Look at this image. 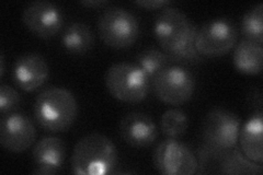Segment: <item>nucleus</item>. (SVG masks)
<instances>
[{"label": "nucleus", "mask_w": 263, "mask_h": 175, "mask_svg": "<svg viewBox=\"0 0 263 175\" xmlns=\"http://www.w3.org/2000/svg\"><path fill=\"white\" fill-rule=\"evenodd\" d=\"M263 47L248 40L237 44L233 55V64L237 71L243 74H259L262 71Z\"/></svg>", "instance_id": "dca6fc26"}, {"label": "nucleus", "mask_w": 263, "mask_h": 175, "mask_svg": "<svg viewBox=\"0 0 263 175\" xmlns=\"http://www.w3.org/2000/svg\"><path fill=\"white\" fill-rule=\"evenodd\" d=\"M241 151L253 162L262 164L263 162V113L254 112L239 131Z\"/></svg>", "instance_id": "2eb2a0df"}, {"label": "nucleus", "mask_w": 263, "mask_h": 175, "mask_svg": "<svg viewBox=\"0 0 263 175\" xmlns=\"http://www.w3.org/2000/svg\"><path fill=\"white\" fill-rule=\"evenodd\" d=\"M109 2L106 0H84V2H80V5L88 7V8H98V7H102L108 5Z\"/></svg>", "instance_id": "b1692460"}, {"label": "nucleus", "mask_w": 263, "mask_h": 175, "mask_svg": "<svg viewBox=\"0 0 263 175\" xmlns=\"http://www.w3.org/2000/svg\"><path fill=\"white\" fill-rule=\"evenodd\" d=\"M237 34L236 26L229 19H213L197 28L195 48L201 56H223L235 46Z\"/></svg>", "instance_id": "6e6552de"}, {"label": "nucleus", "mask_w": 263, "mask_h": 175, "mask_svg": "<svg viewBox=\"0 0 263 175\" xmlns=\"http://www.w3.org/2000/svg\"><path fill=\"white\" fill-rule=\"evenodd\" d=\"M217 173L229 175L262 174V164L247 158L240 149H228L221 154L217 165Z\"/></svg>", "instance_id": "f3484780"}, {"label": "nucleus", "mask_w": 263, "mask_h": 175, "mask_svg": "<svg viewBox=\"0 0 263 175\" xmlns=\"http://www.w3.org/2000/svg\"><path fill=\"white\" fill-rule=\"evenodd\" d=\"M197 27L177 8L167 7L154 22V34L158 44L172 61H200L195 48Z\"/></svg>", "instance_id": "f257e3e1"}, {"label": "nucleus", "mask_w": 263, "mask_h": 175, "mask_svg": "<svg viewBox=\"0 0 263 175\" xmlns=\"http://www.w3.org/2000/svg\"><path fill=\"white\" fill-rule=\"evenodd\" d=\"M241 120L236 113L223 107L211 110L203 121L204 145L217 150H228L237 145Z\"/></svg>", "instance_id": "0eeeda50"}, {"label": "nucleus", "mask_w": 263, "mask_h": 175, "mask_svg": "<svg viewBox=\"0 0 263 175\" xmlns=\"http://www.w3.org/2000/svg\"><path fill=\"white\" fill-rule=\"evenodd\" d=\"M120 135L127 145L143 148L154 144L158 132L151 116L141 112H132L121 120Z\"/></svg>", "instance_id": "ddd939ff"}, {"label": "nucleus", "mask_w": 263, "mask_h": 175, "mask_svg": "<svg viewBox=\"0 0 263 175\" xmlns=\"http://www.w3.org/2000/svg\"><path fill=\"white\" fill-rule=\"evenodd\" d=\"M36 123L45 130L60 132L68 129L78 115L76 98L69 90L51 87L41 92L33 105Z\"/></svg>", "instance_id": "7ed1b4c3"}, {"label": "nucleus", "mask_w": 263, "mask_h": 175, "mask_svg": "<svg viewBox=\"0 0 263 175\" xmlns=\"http://www.w3.org/2000/svg\"><path fill=\"white\" fill-rule=\"evenodd\" d=\"M134 4L147 10H155L170 5L171 2H169V0H137Z\"/></svg>", "instance_id": "5701e85b"}, {"label": "nucleus", "mask_w": 263, "mask_h": 175, "mask_svg": "<svg viewBox=\"0 0 263 175\" xmlns=\"http://www.w3.org/2000/svg\"><path fill=\"white\" fill-rule=\"evenodd\" d=\"M34 174H56L64 166L66 146L59 137H44L39 140L33 149Z\"/></svg>", "instance_id": "4468645a"}, {"label": "nucleus", "mask_w": 263, "mask_h": 175, "mask_svg": "<svg viewBox=\"0 0 263 175\" xmlns=\"http://www.w3.org/2000/svg\"><path fill=\"white\" fill-rule=\"evenodd\" d=\"M245 40L262 45L263 43V5L260 3L246 12L241 20Z\"/></svg>", "instance_id": "6ab92c4d"}, {"label": "nucleus", "mask_w": 263, "mask_h": 175, "mask_svg": "<svg viewBox=\"0 0 263 175\" xmlns=\"http://www.w3.org/2000/svg\"><path fill=\"white\" fill-rule=\"evenodd\" d=\"M105 87L113 98L126 103H138L147 98L151 79L137 65L118 63L105 73Z\"/></svg>", "instance_id": "20e7f679"}, {"label": "nucleus", "mask_w": 263, "mask_h": 175, "mask_svg": "<svg viewBox=\"0 0 263 175\" xmlns=\"http://www.w3.org/2000/svg\"><path fill=\"white\" fill-rule=\"evenodd\" d=\"M189 127L187 115L181 110L172 108L161 116L160 128L162 134L168 138H178L184 135Z\"/></svg>", "instance_id": "412c9836"}, {"label": "nucleus", "mask_w": 263, "mask_h": 175, "mask_svg": "<svg viewBox=\"0 0 263 175\" xmlns=\"http://www.w3.org/2000/svg\"><path fill=\"white\" fill-rule=\"evenodd\" d=\"M21 103V95L12 87L3 83L0 86V112L3 115L15 110Z\"/></svg>", "instance_id": "4be33fe9"}, {"label": "nucleus", "mask_w": 263, "mask_h": 175, "mask_svg": "<svg viewBox=\"0 0 263 175\" xmlns=\"http://www.w3.org/2000/svg\"><path fill=\"white\" fill-rule=\"evenodd\" d=\"M171 57L156 48H147L137 56V66L151 80L164 67L169 66Z\"/></svg>", "instance_id": "aec40b11"}, {"label": "nucleus", "mask_w": 263, "mask_h": 175, "mask_svg": "<svg viewBox=\"0 0 263 175\" xmlns=\"http://www.w3.org/2000/svg\"><path fill=\"white\" fill-rule=\"evenodd\" d=\"M98 33L108 46L117 49L127 48L138 38L139 22L124 8L111 7L99 16Z\"/></svg>", "instance_id": "39448f33"}, {"label": "nucleus", "mask_w": 263, "mask_h": 175, "mask_svg": "<svg viewBox=\"0 0 263 175\" xmlns=\"http://www.w3.org/2000/svg\"><path fill=\"white\" fill-rule=\"evenodd\" d=\"M35 138V126L27 115L20 112L3 115L0 121V144L8 151H26L34 144Z\"/></svg>", "instance_id": "9b49d317"}, {"label": "nucleus", "mask_w": 263, "mask_h": 175, "mask_svg": "<svg viewBox=\"0 0 263 175\" xmlns=\"http://www.w3.org/2000/svg\"><path fill=\"white\" fill-rule=\"evenodd\" d=\"M152 87L160 101L170 105H181L193 96L195 78L183 66L169 65L152 79Z\"/></svg>", "instance_id": "423d86ee"}, {"label": "nucleus", "mask_w": 263, "mask_h": 175, "mask_svg": "<svg viewBox=\"0 0 263 175\" xmlns=\"http://www.w3.org/2000/svg\"><path fill=\"white\" fill-rule=\"evenodd\" d=\"M62 43L66 51L73 55H85L92 48L95 35L84 22H73L66 28Z\"/></svg>", "instance_id": "a211bd4d"}, {"label": "nucleus", "mask_w": 263, "mask_h": 175, "mask_svg": "<svg viewBox=\"0 0 263 175\" xmlns=\"http://www.w3.org/2000/svg\"><path fill=\"white\" fill-rule=\"evenodd\" d=\"M22 21L39 37L51 38L62 30L64 15L61 8L55 4L36 0L24 8Z\"/></svg>", "instance_id": "9d476101"}, {"label": "nucleus", "mask_w": 263, "mask_h": 175, "mask_svg": "<svg viewBox=\"0 0 263 175\" xmlns=\"http://www.w3.org/2000/svg\"><path fill=\"white\" fill-rule=\"evenodd\" d=\"M49 74L47 62L39 54H26L13 65V81L23 91L32 92L46 82Z\"/></svg>", "instance_id": "f8f14e48"}, {"label": "nucleus", "mask_w": 263, "mask_h": 175, "mask_svg": "<svg viewBox=\"0 0 263 175\" xmlns=\"http://www.w3.org/2000/svg\"><path fill=\"white\" fill-rule=\"evenodd\" d=\"M118 161V149L113 141L102 134L92 132L82 137L73 148L72 173L77 175L112 174Z\"/></svg>", "instance_id": "f03ea898"}, {"label": "nucleus", "mask_w": 263, "mask_h": 175, "mask_svg": "<svg viewBox=\"0 0 263 175\" xmlns=\"http://www.w3.org/2000/svg\"><path fill=\"white\" fill-rule=\"evenodd\" d=\"M153 161L156 170L164 175H193L199 161L192 150L177 138H168L156 147Z\"/></svg>", "instance_id": "1a4fd4ad"}, {"label": "nucleus", "mask_w": 263, "mask_h": 175, "mask_svg": "<svg viewBox=\"0 0 263 175\" xmlns=\"http://www.w3.org/2000/svg\"><path fill=\"white\" fill-rule=\"evenodd\" d=\"M5 74V55L4 53L0 54V77H4Z\"/></svg>", "instance_id": "393cba45"}]
</instances>
